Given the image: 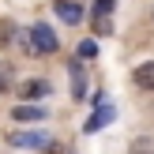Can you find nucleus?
<instances>
[{
    "instance_id": "1",
    "label": "nucleus",
    "mask_w": 154,
    "mask_h": 154,
    "mask_svg": "<svg viewBox=\"0 0 154 154\" xmlns=\"http://www.w3.org/2000/svg\"><path fill=\"white\" fill-rule=\"evenodd\" d=\"M30 45H34V57L57 53V34H53L49 23H34V26H30Z\"/></svg>"
},
{
    "instance_id": "2",
    "label": "nucleus",
    "mask_w": 154,
    "mask_h": 154,
    "mask_svg": "<svg viewBox=\"0 0 154 154\" xmlns=\"http://www.w3.org/2000/svg\"><path fill=\"white\" fill-rule=\"evenodd\" d=\"M53 11H57V19H60V23H68V26L83 23V8L75 4V0H57V4H53Z\"/></svg>"
},
{
    "instance_id": "3",
    "label": "nucleus",
    "mask_w": 154,
    "mask_h": 154,
    "mask_svg": "<svg viewBox=\"0 0 154 154\" xmlns=\"http://www.w3.org/2000/svg\"><path fill=\"white\" fill-rule=\"evenodd\" d=\"M49 113L42 109V105H30V102H23V105H15L11 109V120H23V124H34V120H45Z\"/></svg>"
},
{
    "instance_id": "4",
    "label": "nucleus",
    "mask_w": 154,
    "mask_h": 154,
    "mask_svg": "<svg viewBox=\"0 0 154 154\" xmlns=\"http://www.w3.org/2000/svg\"><path fill=\"white\" fill-rule=\"evenodd\" d=\"M132 83L139 90H150V94H154V60H143V64L135 68V72H132Z\"/></svg>"
},
{
    "instance_id": "5",
    "label": "nucleus",
    "mask_w": 154,
    "mask_h": 154,
    "mask_svg": "<svg viewBox=\"0 0 154 154\" xmlns=\"http://www.w3.org/2000/svg\"><path fill=\"white\" fill-rule=\"evenodd\" d=\"M45 94H49V83H45V79H26L19 87V98H23V102H38V98H45Z\"/></svg>"
},
{
    "instance_id": "6",
    "label": "nucleus",
    "mask_w": 154,
    "mask_h": 154,
    "mask_svg": "<svg viewBox=\"0 0 154 154\" xmlns=\"http://www.w3.org/2000/svg\"><path fill=\"white\" fill-rule=\"evenodd\" d=\"M68 72H72V83H75L72 94L83 98V94H87V83H83V64H79V60H72V64H68Z\"/></svg>"
},
{
    "instance_id": "7",
    "label": "nucleus",
    "mask_w": 154,
    "mask_h": 154,
    "mask_svg": "<svg viewBox=\"0 0 154 154\" xmlns=\"http://www.w3.org/2000/svg\"><path fill=\"white\" fill-rule=\"evenodd\" d=\"M11 83H15V68H11V60H0V94H8V90H11Z\"/></svg>"
},
{
    "instance_id": "8",
    "label": "nucleus",
    "mask_w": 154,
    "mask_h": 154,
    "mask_svg": "<svg viewBox=\"0 0 154 154\" xmlns=\"http://www.w3.org/2000/svg\"><path fill=\"white\" fill-rule=\"evenodd\" d=\"M8 143H15V147H42L45 139H42V135H34V132H15Z\"/></svg>"
},
{
    "instance_id": "9",
    "label": "nucleus",
    "mask_w": 154,
    "mask_h": 154,
    "mask_svg": "<svg viewBox=\"0 0 154 154\" xmlns=\"http://www.w3.org/2000/svg\"><path fill=\"white\" fill-rule=\"evenodd\" d=\"M98 57V45L94 42H79V60H94Z\"/></svg>"
},
{
    "instance_id": "10",
    "label": "nucleus",
    "mask_w": 154,
    "mask_h": 154,
    "mask_svg": "<svg viewBox=\"0 0 154 154\" xmlns=\"http://www.w3.org/2000/svg\"><path fill=\"white\" fill-rule=\"evenodd\" d=\"M109 19H105V15H98V19H94V34H109Z\"/></svg>"
},
{
    "instance_id": "11",
    "label": "nucleus",
    "mask_w": 154,
    "mask_h": 154,
    "mask_svg": "<svg viewBox=\"0 0 154 154\" xmlns=\"http://www.w3.org/2000/svg\"><path fill=\"white\" fill-rule=\"evenodd\" d=\"M154 147H150V139H135V147H132V154H150Z\"/></svg>"
},
{
    "instance_id": "12",
    "label": "nucleus",
    "mask_w": 154,
    "mask_h": 154,
    "mask_svg": "<svg viewBox=\"0 0 154 154\" xmlns=\"http://www.w3.org/2000/svg\"><path fill=\"white\" fill-rule=\"evenodd\" d=\"M150 154H154V150H150Z\"/></svg>"
}]
</instances>
